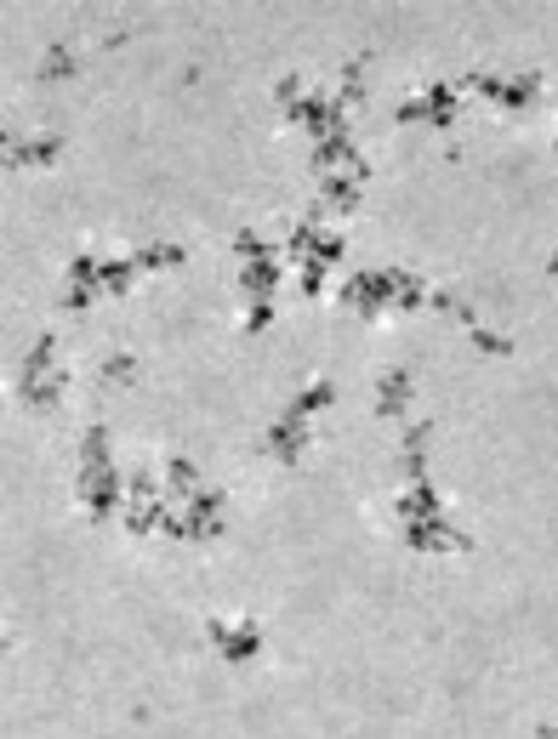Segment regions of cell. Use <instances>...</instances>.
<instances>
[{
  "instance_id": "obj_1",
  "label": "cell",
  "mask_w": 558,
  "mask_h": 739,
  "mask_svg": "<svg viewBox=\"0 0 558 739\" xmlns=\"http://www.w3.org/2000/svg\"><path fill=\"white\" fill-rule=\"evenodd\" d=\"M18 398L29 410H57L63 398V370H57V335H41L35 348H29L23 370H18Z\"/></svg>"
},
{
  "instance_id": "obj_2",
  "label": "cell",
  "mask_w": 558,
  "mask_h": 739,
  "mask_svg": "<svg viewBox=\"0 0 558 739\" xmlns=\"http://www.w3.org/2000/svg\"><path fill=\"white\" fill-rule=\"evenodd\" d=\"M206 637L217 643L222 660H251L262 649V631L251 620H206Z\"/></svg>"
},
{
  "instance_id": "obj_3",
  "label": "cell",
  "mask_w": 558,
  "mask_h": 739,
  "mask_svg": "<svg viewBox=\"0 0 558 739\" xmlns=\"http://www.w3.org/2000/svg\"><path fill=\"white\" fill-rule=\"evenodd\" d=\"M456 86H428V91H416V103L400 109V120H428V125H450L456 120Z\"/></svg>"
},
{
  "instance_id": "obj_4",
  "label": "cell",
  "mask_w": 558,
  "mask_h": 739,
  "mask_svg": "<svg viewBox=\"0 0 558 739\" xmlns=\"http://www.w3.org/2000/svg\"><path fill=\"white\" fill-rule=\"evenodd\" d=\"M411 393H416L411 370H382V382H376V416H405Z\"/></svg>"
},
{
  "instance_id": "obj_5",
  "label": "cell",
  "mask_w": 558,
  "mask_h": 739,
  "mask_svg": "<svg viewBox=\"0 0 558 739\" xmlns=\"http://www.w3.org/2000/svg\"><path fill=\"white\" fill-rule=\"evenodd\" d=\"M57 154H63L57 137H29V143H12V137H7V165H46V159H57Z\"/></svg>"
},
{
  "instance_id": "obj_6",
  "label": "cell",
  "mask_w": 558,
  "mask_h": 739,
  "mask_svg": "<svg viewBox=\"0 0 558 739\" xmlns=\"http://www.w3.org/2000/svg\"><path fill=\"white\" fill-rule=\"evenodd\" d=\"M131 382H138V359H131V353L97 359V387H131Z\"/></svg>"
},
{
  "instance_id": "obj_7",
  "label": "cell",
  "mask_w": 558,
  "mask_h": 739,
  "mask_svg": "<svg viewBox=\"0 0 558 739\" xmlns=\"http://www.w3.org/2000/svg\"><path fill=\"white\" fill-rule=\"evenodd\" d=\"M46 80H69L75 75V57H69V46H52V57H46V69H41Z\"/></svg>"
}]
</instances>
